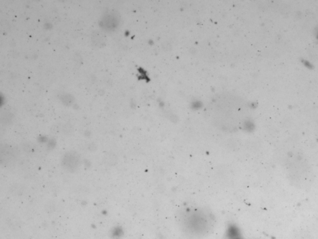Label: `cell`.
<instances>
[{
  "instance_id": "cell-3",
  "label": "cell",
  "mask_w": 318,
  "mask_h": 239,
  "mask_svg": "<svg viewBox=\"0 0 318 239\" xmlns=\"http://www.w3.org/2000/svg\"><path fill=\"white\" fill-rule=\"evenodd\" d=\"M227 239H243L240 230L236 225H230L227 230Z\"/></svg>"
},
{
  "instance_id": "cell-2",
  "label": "cell",
  "mask_w": 318,
  "mask_h": 239,
  "mask_svg": "<svg viewBox=\"0 0 318 239\" xmlns=\"http://www.w3.org/2000/svg\"><path fill=\"white\" fill-rule=\"evenodd\" d=\"M118 19L117 15L113 13H108L103 16L100 22V24L103 28L111 30L118 26Z\"/></svg>"
},
{
  "instance_id": "cell-4",
  "label": "cell",
  "mask_w": 318,
  "mask_h": 239,
  "mask_svg": "<svg viewBox=\"0 0 318 239\" xmlns=\"http://www.w3.org/2000/svg\"><path fill=\"white\" fill-rule=\"evenodd\" d=\"M92 42L97 46H101L105 43V38H104L103 34L100 32H94L92 35Z\"/></svg>"
},
{
  "instance_id": "cell-1",
  "label": "cell",
  "mask_w": 318,
  "mask_h": 239,
  "mask_svg": "<svg viewBox=\"0 0 318 239\" xmlns=\"http://www.w3.org/2000/svg\"><path fill=\"white\" fill-rule=\"evenodd\" d=\"M182 227L188 235L203 236L212 229L213 218L210 215L200 211L189 212L184 215Z\"/></svg>"
}]
</instances>
